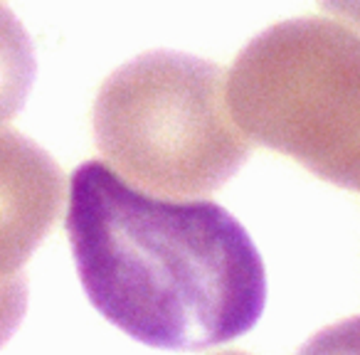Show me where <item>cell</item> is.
<instances>
[{"label": "cell", "instance_id": "obj_1", "mask_svg": "<svg viewBox=\"0 0 360 355\" xmlns=\"http://www.w3.org/2000/svg\"><path fill=\"white\" fill-rule=\"evenodd\" d=\"M65 225L91 306L150 348L227 343L264 311V262L217 202L160 200L86 160L72 173Z\"/></svg>", "mask_w": 360, "mask_h": 355}, {"label": "cell", "instance_id": "obj_2", "mask_svg": "<svg viewBox=\"0 0 360 355\" xmlns=\"http://www.w3.org/2000/svg\"><path fill=\"white\" fill-rule=\"evenodd\" d=\"M91 119L109 168L150 195H210L252 150L230 114L225 70L183 52L153 50L121 65Z\"/></svg>", "mask_w": 360, "mask_h": 355}, {"label": "cell", "instance_id": "obj_3", "mask_svg": "<svg viewBox=\"0 0 360 355\" xmlns=\"http://www.w3.org/2000/svg\"><path fill=\"white\" fill-rule=\"evenodd\" d=\"M227 104L250 141L360 193V35L326 18L276 22L227 75Z\"/></svg>", "mask_w": 360, "mask_h": 355}, {"label": "cell", "instance_id": "obj_4", "mask_svg": "<svg viewBox=\"0 0 360 355\" xmlns=\"http://www.w3.org/2000/svg\"><path fill=\"white\" fill-rule=\"evenodd\" d=\"M65 178L47 150L13 129H0V281L22 266L60 215Z\"/></svg>", "mask_w": 360, "mask_h": 355}, {"label": "cell", "instance_id": "obj_5", "mask_svg": "<svg viewBox=\"0 0 360 355\" xmlns=\"http://www.w3.org/2000/svg\"><path fill=\"white\" fill-rule=\"evenodd\" d=\"M35 72L37 62L30 35L15 13L0 6V124L22 109Z\"/></svg>", "mask_w": 360, "mask_h": 355}, {"label": "cell", "instance_id": "obj_6", "mask_svg": "<svg viewBox=\"0 0 360 355\" xmlns=\"http://www.w3.org/2000/svg\"><path fill=\"white\" fill-rule=\"evenodd\" d=\"M299 355H360V316L319 330Z\"/></svg>", "mask_w": 360, "mask_h": 355}, {"label": "cell", "instance_id": "obj_7", "mask_svg": "<svg viewBox=\"0 0 360 355\" xmlns=\"http://www.w3.org/2000/svg\"><path fill=\"white\" fill-rule=\"evenodd\" d=\"M27 309V281L25 276L0 281V345L6 343L20 325Z\"/></svg>", "mask_w": 360, "mask_h": 355}, {"label": "cell", "instance_id": "obj_8", "mask_svg": "<svg viewBox=\"0 0 360 355\" xmlns=\"http://www.w3.org/2000/svg\"><path fill=\"white\" fill-rule=\"evenodd\" d=\"M319 6L326 13L360 30V0H319Z\"/></svg>", "mask_w": 360, "mask_h": 355}, {"label": "cell", "instance_id": "obj_9", "mask_svg": "<svg viewBox=\"0 0 360 355\" xmlns=\"http://www.w3.org/2000/svg\"><path fill=\"white\" fill-rule=\"evenodd\" d=\"M217 355H247V353H237V350H225V353H217Z\"/></svg>", "mask_w": 360, "mask_h": 355}]
</instances>
